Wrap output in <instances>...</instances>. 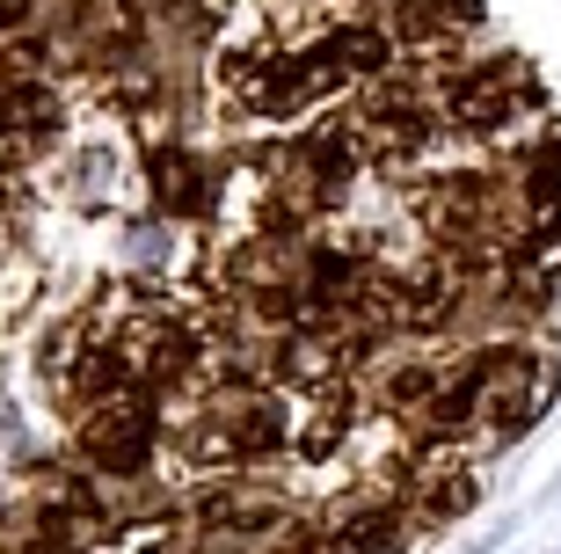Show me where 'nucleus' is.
Returning a JSON list of instances; mask_svg holds the SVG:
<instances>
[{
	"instance_id": "8",
	"label": "nucleus",
	"mask_w": 561,
	"mask_h": 554,
	"mask_svg": "<svg viewBox=\"0 0 561 554\" xmlns=\"http://www.w3.org/2000/svg\"><path fill=\"white\" fill-rule=\"evenodd\" d=\"M15 22H30V0H0V30H15Z\"/></svg>"
},
{
	"instance_id": "7",
	"label": "nucleus",
	"mask_w": 561,
	"mask_h": 554,
	"mask_svg": "<svg viewBox=\"0 0 561 554\" xmlns=\"http://www.w3.org/2000/svg\"><path fill=\"white\" fill-rule=\"evenodd\" d=\"M423 394H437V372L431 365H409V372H394L387 402H401V409H409V402H423Z\"/></svg>"
},
{
	"instance_id": "5",
	"label": "nucleus",
	"mask_w": 561,
	"mask_h": 554,
	"mask_svg": "<svg viewBox=\"0 0 561 554\" xmlns=\"http://www.w3.org/2000/svg\"><path fill=\"white\" fill-rule=\"evenodd\" d=\"M153 190H161L168 212H197L205 205V168L190 161V154H161L153 161Z\"/></svg>"
},
{
	"instance_id": "6",
	"label": "nucleus",
	"mask_w": 561,
	"mask_h": 554,
	"mask_svg": "<svg viewBox=\"0 0 561 554\" xmlns=\"http://www.w3.org/2000/svg\"><path fill=\"white\" fill-rule=\"evenodd\" d=\"M190 365H197V336L168 329L161 343H153V358H146V387H175V380H183Z\"/></svg>"
},
{
	"instance_id": "2",
	"label": "nucleus",
	"mask_w": 561,
	"mask_h": 554,
	"mask_svg": "<svg viewBox=\"0 0 561 554\" xmlns=\"http://www.w3.org/2000/svg\"><path fill=\"white\" fill-rule=\"evenodd\" d=\"M518 103H525V74L511 59H489V66H474V74L453 81V117L474 124V132H496Z\"/></svg>"
},
{
	"instance_id": "3",
	"label": "nucleus",
	"mask_w": 561,
	"mask_h": 554,
	"mask_svg": "<svg viewBox=\"0 0 561 554\" xmlns=\"http://www.w3.org/2000/svg\"><path fill=\"white\" fill-rule=\"evenodd\" d=\"M321 52L335 59V74H387V66H394V37H387V30H365V22H357V30H335Z\"/></svg>"
},
{
	"instance_id": "4",
	"label": "nucleus",
	"mask_w": 561,
	"mask_h": 554,
	"mask_svg": "<svg viewBox=\"0 0 561 554\" xmlns=\"http://www.w3.org/2000/svg\"><path fill=\"white\" fill-rule=\"evenodd\" d=\"M401 511H343V533H335V547L343 554H394L401 547Z\"/></svg>"
},
{
	"instance_id": "1",
	"label": "nucleus",
	"mask_w": 561,
	"mask_h": 554,
	"mask_svg": "<svg viewBox=\"0 0 561 554\" xmlns=\"http://www.w3.org/2000/svg\"><path fill=\"white\" fill-rule=\"evenodd\" d=\"M81 452L95 460L103 474H139L146 452H153V402L146 394H125L81 423Z\"/></svg>"
}]
</instances>
